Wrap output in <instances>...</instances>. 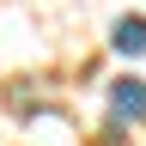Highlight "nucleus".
<instances>
[{"label":"nucleus","instance_id":"1","mask_svg":"<svg viewBox=\"0 0 146 146\" xmlns=\"http://www.w3.org/2000/svg\"><path fill=\"white\" fill-rule=\"evenodd\" d=\"M110 116L116 122H146V79H116L110 85Z\"/></svg>","mask_w":146,"mask_h":146},{"label":"nucleus","instance_id":"2","mask_svg":"<svg viewBox=\"0 0 146 146\" xmlns=\"http://www.w3.org/2000/svg\"><path fill=\"white\" fill-rule=\"evenodd\" d=\"M110 43H116V55H146V18L140 12H128L110 25Z\"/></svg>","mask_w":146,"mask_h":146}]
</instances>
